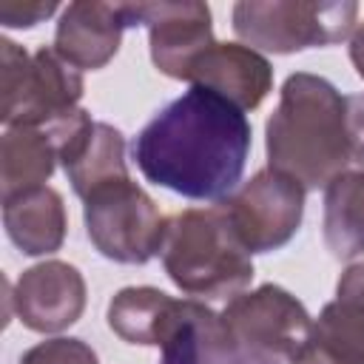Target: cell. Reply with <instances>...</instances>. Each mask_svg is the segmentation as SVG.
I'll use <instances>...</instances> for the list:
<instances>
[{
    "mask_svg": "<svg viewBox=\"0 0 364 364\" xmlns=\"http://www.w3.org/2000/svg\"><path fill=\"white\" fill-rule=\"evenodd\" d=\"M162 267L188 296L233 299L253 279V262L222 205L188 208L168 219Z\"/></svg>",
    "mask_w": 364,
    "mask_h": 364,
    "instance_id": "cell-3",
    "label": "cell"
},
{
    "mask_svg": "<svg viewBox=\"0 0 364 364\" xmlns=\"http://www.w3.org/2000/svg\"><path fill=\"white\" fill-rule=\"evenodd\" d=\"M162 364H282L245 353L222 327L219 313L182 299L179 316L162 341Z\"/></svg>",
    "mask_w": 364,
    "mask_h": 364,
    "instance_id": "cell-14",
    "label": "cell"
},
{
    "mask_svg": "<svg viewBox=\"0 0 364 364\" xmlns=\"http://www.w3.org/2000/svg\"><path fill=\"white\" fill-rule=\"evenodd\" d=\"M324 245L338 262L364 256V171H344L324 188Z\"/></svg>",
    "mask_w": 364,
    "mask_h": 364,
    "instance_id": "cell-18",
    "label": "cell"
},
{
    "mask_svg": "<svg viewBox=\"0 0 364 364\" xmlns=\"http://www.w3.org/2000/svg\"><path fill=\"white\" fill-rule=\"evenodd\" d=\"M46 131L54 139L57 159L80 199L108 182L128 179L125 136L119 128L91 119L85 108H74L46 125Z\"/></svg>",
    "mask_w": 364,
    "mask_h": 364,
    "instance_id": "cell-9",
    "label": "cell"
},
{
    "mask_svg": "<svg viewBox=\"0 0 364 364\" xmlns=\"http://www.w3.org/2000/svg\"><path fill=\"white\" fill-rule=\"evenodd\" d=\"M3 225L14 247L26 256H46L60 250L65 239L63 196L43 185L3 199Z\"/></svg>",
    "mask_w": 364,
    "mask_h": 364,
    "instance_id": "cell-15",
    "label": "cell"
},
{
    "mask_svg": "<svg viewBox=\"0 0 364 364\" xmlns=\"http://www.w3.org/2000/svg\"><path fill=\"white\" fill-rule=\"evenodd\" d=\"M355 17L353 0H242L233 6V31L259 54H296L353 37Z\"/></svg>",
    "mask_w": 364,
    "mask_h": 364,
    "instance_id": "cell-5",
    "label": "cell"
},
{
    "mask_svg": "<svg viewBox=\"0 0 364 364\" xmlns=\"http://www.w3.org/2000/svg\"><path fill=\"white\" fill-rule=\"evenodd\" d=\"M82 202L85 233L105 259L145 264L162 253L168 219L131 176L97 188Z\"/></svg>",
    "mask_w": 364,
    "mask_h": 364,
    "instance_id": "cell-6",
    "label": "cell"
},
{
    "mask_svg": "<svg viewBox=\"0 0 364 364\" xmlns=\"http://www.w3.org/2000/svg\"><path fill=\"white\" fill-rule=\"evenodd\" d=\"M6 299L23 327L34 333H60L85 310V279L74 264L48 259L23 270L14 290H6Z\"/></svg>",
    "mask_w": 364,
    "mask_h": 364,
    "instance_id": "cell-11",
    "label": "cell"
},
{
    "mask_svg": "<svg viewBox=\"0 0 364 364\" xmlns=\"http://www.w3.org/2000/svg\"><path fill=\"white\" fill-rule=\"evenodd\" d=\"M225 333L250 355L293 361L313 330L307 307L279 284L239 293L219 313Z\"/></svg>",
    "mask_w": 364,
    "mask_h": 364,
    "instance_id": "cell-7",
    "label": "cell"
},
{
    "mask_svg": "<svg viewBox=\"0 0 364 364\" xmlns=\"http://www.w3.org/2000/svg\"><path fill=\"white\" fill-rule=\"evenodd\" d=\"M17 364H100L82 338H48L28 347Z\"/></svg>",
    "mask_w": 364,
    "mask_h": 364,
    "instance_id": "cell-20",
    "label": "cell"
},
{
    "mask_svg": "<svg viewBox=\"0 0 364 364\" xmlns=\"http://www.w3.org/2000/svg\"><path fill=\"white\" fill-rule=\"evenodd\" d=\"M264 148L267 168L296 179L304 191L327 188L353 165L347 94L318 74H290L264 125Z\"/></svg>",
    "mask_w": 364,
    "mask_h": 364,
    "instance_id": "cell-2",
    "label": "cell"
},
{
    "mask_svg": "<svg viewBox=\"0 0 364 364\" xmlns=\"http://www.w3.org/2000/svg\"><path fill=\"white\" fill-rule=\"evenodd\" d=\"M188 82L213 91L233 102L239 111H253L262 105L273 88V68L264 54L239 43H213L191 68Z\"/></svg>",
    "mask_w": 364,
    "mask_h": 364,
    "instance_id": "cell-13",
    "label": "cell"
},
{
    "mask_svg": "<svg viewBox=\"0 0 364 364\" xmlns=\"http://www.w3.org/2000/svg\"><path fill=\"white\" fill-rule=\"evenodd\" d=\"M0 119L6 128H46L80 108L82 74L57 48L28 54L14 40H0Z\"/></svg>",
    "mask_w": 364,
    "mask_h": 364,
    "instance_id": "cell-4",
    "label": "cell"
},
{
    "mask_svg": "<svg viewBox=\"0 0 364 364\" xmlns=\"http://www.w3.org/2000/svg\"><path fill=\"white\" fill-rule=\"evenodd\" d=\"M290 364H347V361L338 358L336 353H330L327 347H321L318 341H313V338L307 336V341L301 344V350L293 355Z\"/></svg>",
    "mask_w": 364,
    "mask_h": 364,
    "instance_id": "cell-23",
    "label": "cell"
},
{
    "mask_svg": "<svg viewBox=\"0 0 364 364\" xmlns=\"http://www.w3.org/2000/svg\"><path fill=\"white\" fill-rule=\"evenodd\" d=\"M182 299L156 287H122L108 304V327L128 344L162 347L179 316Z\"/></svg>",
    "mask_w": 364,
    "mask_h": 364,
    "instance_id": "cell-17",
    "label": "cell"
},
{
    "mask_svg": "<svg viewBox=\"0 0 364 364\" xmlns=\"http://www.w3.org/2000/svg\"><path fill=\"white\" fill-rule=\"evenodd\" d=\"M57 148L46 128H6L0 139V188L3 199L43 188L54 173Z\"/></svg>",
    "mask_w": 364,
    "mask_h": 364,
    "instance_id": "cell-19",
    "label": "cell"
},
{
    "mask_svg": "<svg viewBox=\"0 0 364 364\" xmlns=\"http://www.w3.org/2000/svg\"><path fill=\"white\" fill-rule=\"evenodd\" d=\"M304 193L296 179L264 168L219 205L247 253H270L296 236L304 216Z\"/></svg>",
    "mask_w": 364,
    "mask_h": 364,
    "instance_id": "cell-8",
    "label": "cell"
},
{
    "mask_svg": "<svg viewBox=\"0 0 364 364\" xmlns=\"http://www.w3.org/2000/svg\"><path fill=\"white\" fill-rule=\"evenodd\" d=\"M125 28V3L77 0L63 9L54 31V48L74 68L97 71L119 51Z\"/></svg>",
    "mask_w": 364,
    "mask_h": 364,
    "instance_id": "cell-12",
    "label": "cell"
},
{
    "mask_svg": "<svg viewBox=\"0 0 364 364\" xmlns=\"http://www.w3.org/2000/svg\"><path fill=\"white\" fill-rule=\"evenodd\" d=\"M131 154L148 182L185 199L222 202L245 173L250 122L233 102L191 85L136 134Z\"/></svg>",
    "mask_w": 364,
    "mask_h": 364,
    "instance_id": "cell-1",
    "label": "cell"
},
{
    "mask_svg": "<svg viewBox=\"0 0 364 364\" xmlns=\"http://www.w3.org/2000/svg\"><path fill=\"white\" fill-rule=\"evenodd\" d=\"M347 131L353 145V165H364V94H347Z\"/></svg>",
    "mask_w": 364,
    "mask_h": 364,
    "instance_id": "cell-22",
    "label": "cell"
},
{
    "mask_svg": "<svg viewBox=\"0 0 364 364\" xmlns=\"http://www.w3.org/2000/svg\"><path fill=\"white\" fill-rule=\"evenodd\" d=\"M310 338L347 364H364V262H355L341 273L336 299L321 307Z\"/></svg>",
    "mask_w": 364,
    "mask_h": 364,
    "instance_id": "cell-16",
    "label": "cell"
},
{
    "mask_svg": "<svg viewBox=\"0 0 364 364\" xmlns=\"http://www.w3.org/2000/svg\"><path fill=\"white\" fill-rule=\"evenodd\" d=\"M57 11L54 0H0V23L6 28H31Z\"/></svg>",
    "mask_w": 364,
    "mask_h": 364,
    "instance_id": "cell-21",
    "label": "cell"
},
{
    "mask_svg": "<svg viewBox=\"0 0 364 364\" xmlns=\"http://www.w3.org/2000/svg\"><path fill=\"white\" fill-rule=\"evenodd\" d=\"M350 60H353L358 77L364 80V23H358L353 37H350Z\"/></svg>",
    "mask_w": 364,
    "mask_h": 364,
    "instance_id": "cell-24",
    "label": "cell"
},
{
    "mask_svg": "<svg viewBox=\"0 0 364 364\" xmlns=\"http://www.w3.org/2000/svg\"><path fill=\"white\" fill-rule=\"evenodd\" d=\"M128 28L145 26L154 65L173 80H188L193 63L216 43L205 3H125Z\"/></svg>",
    "mask_w": 364,
    "mask_h": 364,
    "instance_id": "cell-10",
    "label": "cell"
}]
</instances>
